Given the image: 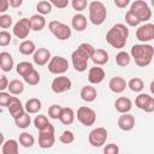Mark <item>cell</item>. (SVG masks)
I'll return each mask as SVG.
<instances>
[{"instance_id":"6da1fadb","label":"cell","mask_w":154,"mask_h":154,"mask_svg":"<svg viewBox=\"0 0 154 154\" xmlns=\"http://www.w3.org/2000/svg\"><path fill=\"white\" fill-rule=\"evenodd\" d=\"M95 48L87 42L81 43L77 49H75L71 54V60H72V65L73 69L78 72H83L87 70L88 67V61L91 58L93 53H94Z\"/></svg>"},{"instance_id":"7a4b0ae2","label":"cell","mask_w":154,"mask_h":154,"mask_svg":"<svg viewBox=\"0 0 154 154\" xmlns=\"http://www.w3.org/2000/svg\"><path fill=\"white\" fill-rule=\"evenodd\" d=\"M128 37H129V29L123 23L114 24L106 34L107 43L111 45L113 48H117V49H122L125 47Z\"/></svg>"},{"instance_id":"3957f363","label":"cell","mask_w":154,"mask_h":154,"mask_svg":"<svg viewBox=\"0 0 154 154\" xmlns=\"http://www.w3.org/2000/svg\"><path fill=\"white\" fill-rule=\"evenodd\" d=\"M131 58L135 60V64L140 67L148 66L154 57V47L148 43H137L131 47Z\"/></svg>"},{"instance_id":"277c9868","label":"cell","mask_w":154,"mask_h":154,"mask_svg":"<svg viewBox=\"0 0 154 154\" xmlns=\"http://www.w3.org/2000/svg\"><path fill=\"white\" fill-rule=\"evenodd\" d=\"M89 19L94 25H101L107 17V8L101 1H91L88 6Z\"/></svg>"},{"instance_id":"5b68a950","label":"cell","mask_w":154,"mask_h":154,"mask_svg":"<svg viewBox=\"0 0 154 154\" xmlns=\"http://www.w3.org/2000/svg\"><path fill=\"white\" fill-rule=\"evenodd\" d=\"M130 11L141 20V23L142 22H148L152 17L150 7L143 0H135L130 6Z\"/></svg>"},{"instance_id":"8992f818","label":"cell","mask_w":154,"mask_h":154,"mask_svg":"<svg viewBox=\"0 0 154 154\" xmlns=\"http://www.w3.org/2000/svg\"><path fill=\"white\" fill-rule=\"evenodd\" d=\"M48 29L60 41H65L71 37V28L59 20H51L48 23Z\"/></svg>"},{"instance_id":"52a82bcc","label":"cell","mask_w":154,"mask_h":154,"mask_svg":"<svg viewBox=\"0 0 154 154\" xmlns=\"http://www.w3.org/2000/svg\"><path fill=\"white\" fill-rule=\"evenodd\" d=\"M54 142H55L54 126L49 123L45 129L38 131V146L42 149H48L53 147Z\"/></svg>"},{"instance_id":"ba28073f","label":"cell","mask_w":154,"mask_h":154,"mask_svg":"<svg viewBox=\"0 0 154 154\" xmlns=\"http://www.w3.org/2000/svg\"><path fill=\"white\" fill-rule=\"evenodd\" d=\"M69 69V61L60 55L52 57L48 63V71L53 75H64Z\"/></svg>"},{"instance_id":"9c48e42d","label":"cell","mask_w":154,"mask_h":154,"mask_svg":"<svg viewBox=\"0 0 154 154\" xmlns=\"http://www.w3.org/2000/svg\"><path fill=\"white\" fill-rule=\"evenodd\" d=\"M77 119L84 126H91L96 122V113L93 108L87 106H81L77 109Z\"/></svg>"},{"instance_id":"30bf717a","label":"cell","mask_w":154,"mask_h":154,"mask_svg":"<svg viewBox=\"0 0 154 154\" xmlns=\"http://www.w3.org/2000/svg\"><path fill=\"white\" fill-rule=\"evenodd\" d=\"M107 137H108V132L105 128H95L89 132L88 140L93 147L99 148L106 143Z\"/></svg>"},{"instance_id":"8fae6325","label":"cell","mask_w":154,"mask_h":154,"mask_svg":"<svg viewBox=\"0 0 154 154\" xmlns=\"http://www.w3.org/2000/svg\"><path fill=\"white\" fill-rule=\"evenodd\" d=\"M71 87H72L71 79L69 77H66L65 75H58V77H55L51 84V89L55 94H61V93L69 91L71 89Z\"/></svg>"},{"instance_id":"7c38bea8","label":"cell","mask_w":154,"mask_h":154,"mask_svg":"<svg viewBox=\"0 0 154 154\" xmlns=\"http://www.w3.org/2000/svg\"><path fill=\"white\" fill-rule=\"evenodd\" d=\"M31 29L30 18H20L13 25V35L18 38H26Z\"/></svg>"},{"instance_id":"4fadbf2b","label":"cell","mask_w":154,"mask_h":154,"mask_svg":"<svg viewBox=\"0 0 154 154\" xmlns=\"http://www.w3.org/2000/svg\"><path fill=\"white\" fill-rule=\"evenodd\" d=\"M135 105L137 108L144 111V112H154V97L149 96L148 94L141 93L135 99Z\"/></svg>"},{"instance_id":"5bb4252c","label":"cell","mask_w":154,"mask_h":154,"mask_svg":"<svg viewBox=\"0 0 154 154\" xmlns=\"http://www.w3.org/2000/svg\"><path fill=\"white\" fill-rule=\"evenodd\" d=\"M136 38L144 43L150 40H154V24L146 23L140 25L136 30Z\"/></svg>"},{"instance_id":"9a60e30c","label":"cell","mask_w":154,"mask_h":154,"mask_svg":"<svg viewBox=\"0 0 154 154\" xmlns=\"http://www.w3.org/2000/svg\"><path fill=\"white\" fill-rule=\"evenodd\" d=\"M7 108H8V112H10V114L12 116L13 119L20 117L23 113L26 112V111H25V107L22 105L20 100H19L18 97H16V96H12V99H11V101H10V103H8V106H7Z\"/></svg>"},{"instance_id":"2e32d148","label":"cell","mask_w":154,"mask_h":154,"mask_svg":"<svg viewBox=\"0 0 154 154\" xmlns=\"http://www.w3.org/2000/svg\"><path fill=\"white\" fill-rule=\"evenodd\" d=\"M52 55H51V51L47 48H38L35 51V53L32 54V60L36 65L38 66H43L47 63H49Z\"/></svg>"},{"instance_id":"e0dca14e","label":"cell","mask_w":154,"mask_h":154,"mask_svg":"<svg viewBox=\"0 0 154 154\" xmlns=\"http://www.w3.org/2000/svg\"><path fill=\"white\" fill-rule=\"evenodd\" d=\"M128 87V82L123 78V77H119V76H116V77H112L108 82V88L112 93H116V94H120L123 93Z\"/></svg>"},{"instance_id":"ac0fdd59","label":"cell","mask_w":154,"mask_h":154,"mask_svg":"<svg viewBox=\"0 0 154 154\" xmlns=\"http://www.w3.org/2000/svg\"><path fill=\"white\" fill-rule=\"evenodd\" d=\"M105 79V71L102 67H100L99 65H95L94 67H91L88 72V81L91 84H100L102 81Z\"/></svg>"},{"instance_id":"d6986e66","label":"cell","mask_w":154,"mask_h":154,"mask_svg":"<svg viewBox=\"0 0 154 154\" xmlns=\"http://www.w3.org/2000/svg\"><path fill=\"white\" fill-rule=\"evenodd\" d=\"M118 126L123 131H130L135 126V118L130 113H122L118 118Z\"/></svg>"},{"instance_id":"ffe728a7","label":"cell","mask_w":154,"mask_h":154,"mask_svg":"<svg viewBox=\"0 0 154 154\" xmlns=\"http://www.w3.org/2000/svg\"><path fill=\"white\" fill-rule=\"evenodd\" d=\"M114 107L119 113H129L132 108V102L129 97L125 96H120L114 102Z\"/></svg>"},{"instance_id":"44dd1931","label":"cell","mask_w":154,"mask_h":154,"mask_svg":"<svg viewBox=\"0 0 154 154\" xmlns=\"http://www.w3.org/2000/svg\"><path fill=\"white\" fill-rule=\"evenodd\" d=\"M71 25L76 31H84L88 25L87 17L83 16L82 13H76L71 19Z\"/></svg>"},{"instance_id":"7402d4cb","label":"cell","mask_w":154,"mask_h":154,"mask_svg":"<svg viewBox=\"0 0 154 154\" xmlns=\"http://www.w3.org/2000/svg\"><path fill=\"white\" fill-rule=\"evenodd\" d=\"M108 59H109V58H108L107 51L101 49V48L95 49L94 53H93V55H91V58H90V60H91L95 65H99V66H102V65L107 64Z\"/></svg>"},{"instance_id":"603a6c76","label":"cell","mask_w":154,"mask_h":154,"mask_svg":"<svg viewBox=\"0 0 154 154\" xmlns=\"http://www.w3.org/2000/svg\"><path fill=\"white\" fill-rule=\"evenodd\" d=\"M14 61L12 55L8 52H1L0 53V67L4 72H10L13 69Z\"/></svg>"},{"instance_id":"cb8c5ba5","label":"cell","mask_w":154,"mask_h":154,"mask_svg":"<svg viewBox=\"0 0 154 154\" xmlns=\"http://www.w3.org/2000/svg\"><path fill=\"white\" fill-rule=\"evenodd\" d=\"M19 141H16L13 138L6 140L1 146V153L2 154H18L19 152Z\"/></svg>"},{"instance_id":"d4e9b609","label":"cell","mask_w":154,"mask_h":154,"mask_svg":"<svg viewBox=\"0 0 154 154\" xmlns=\"http://www.w3.org/2000/svg\"><path fill=\"white\" fill-rule=\"evenodd\" d=\"M79 95H81V99H82L83 101L93 102V101L96 99V96H97V91H96V89H95L94 87H91V85H84V87L81 89Z\"/></svg>"},{"instance_id":"484cf974","label":"cell","mask_w":154,"mask_h":154,"mask_svg":"<svg viewBox=\"0 0 154 154\" xmlns=\"http://www.w3.org/2000/svg\"><path fill=\"white\" fill-rule=\"evenodd\" d=\"M30 23H31V29L34 31H41L46 26V18L43 14L36 13L30 17Z\"/></svg>"},{"instance_id":"4316f807","label":"cell","mask_w":154,"mask_h":154,"mask_svg":"<svg viewBox=\"0 0 154 154\" xmlns=\"http://www.w3.org/2000/svg\"><path fill=\"white\" fill-rule=\"evenodd\" d=\"M75 112L71 107H63V111H61V114H60V118L59 120L64 124V125H70L73 123L75 120Z\"/></svg>"},{"instance_id":"83f0119b","label":"cell","mask_w":154,"mask_h":154,"mask_svg":"<svg viewBox=\"0 0 154 154\" xmlns=\"http://www.w3.org/2000/svg\"><path fill=\"white\" fill-rule=\"evenodd\" d=\"M25 111L30 114H35V113H38V111L42 108V103L36 97H31L26 102H25Z\"/></svg>"},{"instance_id":"f1b7e54d","label":"cell","mask_w":154,"mask_h":154,"mask_svg":"<svg viewBox=\"0 0 154 154\" xmlns=\"http://www.w3.org/2000/svg\"><path fill=\"white\" fill-rule=\"evenodd\" d=\"M19 52L23 54V55H30V54H34L35 51H36V46L32 41L30 40H24L20 45H19Z\"/></svg>"},{"instance_id":"f546056e","label":"cell","mask_w":154,"mask_h":154,"mask_svg":"<svg viewBox=\"0 0 154 154\" xmlns=\"http://www.w3.org/2000/svg\"><path fill=\"white\" fill-rule=\"evenodd\" d=\"M8 93H11L12 95H19L24 91V83L19 79H12L8 83Z\"/></svg>"},{"instance_id":"4dcf8cb0","label":"cell","mask_w":154,"mask_h":154,"mask_svg":"<svg viewBox=\"0 0 154 154\" xmlns=\"http://www.w3.org/2000/svg\"><path fill=\"white\" fill-rule=\"evenodd\" d=\"M32 70H34V66H32V64L29 63V61H20V63H18L17 66H16L17 73H18L19 76H22V77H25V76L29 75Z\"/></svg>"},{"instance_id":"1f68e13d","label":"cell","mask_w":154,"mask_h":154,"mask_svg":"<svg viewBox=\"0 0 154 154\" xmlns=\"http://www.w3.org/2000/svg\"><path fill=\"white\" fill-rule=\"evenodd\" d=\"M130 61H131V54H129V53L125 52V51H120V52H118V54L116 55V63H117V65L120 66V67L128 66V65L130 64Z\"/></svg>"},{"instance_id":"d6a6232c","label":"cell","mask_w":154,"mask_h":154,"mask_svg":"<svg viewBox=\"0 0 154 154\" xmlns=\"http://www.w3.org/2000/svg\"><path fill=\"white\" fill-rule=\"evenodd\" d=\"M18 141H19V144L23 146L24 148H30V147H32L34 143H35L34 136H32L31 134L26 132V131L19 134V140H18Z\"/></svg>"},{"instance_id":"836d02e7","label":"cell","mask_w":154,"mask_h":154,"mask_svg":"<svg viewBox=\"0 0 154 154\" xmlns=\"http://www.w3.org/2000/svg\"><path fill=\"white\" fill-rule=\"evenodd\" d=\"M128 87L130 88L131 91H134V93H140V91H142V89L144 88V83H143V81H142L140 77H134V78H131V79L128 82Z\"/></svg>"},{"instance_id":"e575fe53","label":"cell","mask_w":154,"mask_h":154,"mask_svg":"<svg viewBox=\"0 0 154 154\" xmlns=\"http://www.w3.org/2000/svg\"><path fill=\"white\" fill-rule=\"evenodd\" d=\"M29 114H30V113L25 112V113H23L20 117H18V118L14 119V123H16V125H17L19 129H26V128L30 125L31 118H30Z\"/></svg>"},{"instance_id":"d590c367","label":"cell","mask_w":154,"mask_h":154,"mask_svg":"<svg viewBox=\"0 0 154 154\" xmlns=\"http://www.w3.org/2000/svg\"><path fill=\"white\" fill-rule=\"evenodd\" d=\"M52 4L49 2V1H47V0H42V1H40V2H37V5H36V10H37V13H40V14H49L51 12H52Z\"/></svg>"},{"instance_id":"8d00e7d4","label":"cell","mask_w":154,"mask_h":154,"mask_svg":"<svg viewBox=\"0 0 154 154\" xmlns=\"http://www.w3.org/2000/svg\"><path fill=\"white\" fill-rule=\"evenodd\" d=\"M23 79H24V82L28 83L29 85H37V84L40 83L41 77H40V73L34 69L29 75H26L25 77H23Z\"/></svg>"},{"instance_id":"74e56055","label":"cell","mask_w":154,"mask_h":154,"mask_svg":"<svg viewBox=\"0 0 154 154\" xmlns=\"http://www.w3.org/2000/svg\"><path fill=\"white\" fill-rule=\"evenodd\" d=\"M48 124H49V122H48L47 117L43 116V114H38V116H36L35 119H34V125H35V128H36L38 131L42 130V129H45Z\"/></svg>"},{"instance_id":"f35d334b","label":"cell","mask_w":154,"mask_h":154,"mask_svg":"<svg viewBox=\"0 0 154 154\" xmlns=\"http://www.w3.org/2000/svg\"><path fill=\"white\" fill-rule=\"evenodd\" d=\"M125 23L129 25V26H138L141 20L129 10L126 13H125Z\"/></svg>"},{"instance_id":"ab89813d","label":"cell","mask_w":154,"mask_h":154,"mask_svg":"<svg viewBox=\"0 0 154 154\" xmlns=\"http://www.w3.org/2000/svg\"><path fill=\"white\" fill-rule=\"evenodd\" d=\"M61 111H63V107L60 105H52L49 106L48 108V116L49 118L52 119H59L60 118V114H61Z\"/></svg>"},{"instance_id":"60d3db41","label":"cell","mask_w":154,"mask_h":154,"mask_svg":"<svg viewBox=\"0 0 154 154\" xmlns=\"http://www.w3.org/2000/svg\"><path fill=\"white\" fill-rule=\"evenodd\" d=\"M59 140H60V142L64 143V144H70V143H72V142L75 141V135H73L72 131H70V130H65V131L61 132Z\"/></svg>"},{"instance_id":"b9f144b4","label":"cell","mask_w":154,"mask_h":154,"mask_svg":"<svg viewBox=\"0 0 154 154\" xmlns=\"http://www.w3.org/2000/svg\"><path fill=\"white\" fill-rule=\"evenodd\" d=\"M88 0H71V6L77 12H82L87 8Z\"/></svg>"},{"instance_id":"7bdbcfd3","label":"cell","mask_w":154,"mask_h":154,"mask_svg":"<svg viewBox=\"0 0 154 154\" xmlns=\"http://www.w3.org/2000/svg\"><path fill=\"white\" fill-rule=\"evenodd\" d=\"M12 17L10 16V14H5V13H2L1 16H0V26L2 28V29H7V28H10L11 25H12Z\"/></svg>"},{"instance_id":"ee69618b","label":"cell","mask_w":154,"mask_h":154,"mask_svg":"<svg viewBox=\"0 0 154 154\" xmlns=\"http://www.w3.org/2000/svg\"><path fill=\"white\" fill-rule=\"evenodd\" d=\"M11 40H12V36H11V34H10V32H7L6 30L0 31V46L5 47V46L10 45Z\"/></svg>"},{"instance_id":"f6af8a7d","label":"cell","mask_w":154,"mask_h":154,"mask_svg":"<svg viewBox=\"0 0 154 154\" xmlns=\"http://www.w3.org/2000/svg\"><path fill=\"white\" fill-rule=\"evenodd\" d=\"M11 93H6V91H0V106L1 107H7L12 96L10 95Z\"/></svg>"},{"instance_id":"bcb514c9","label":"cell","mask_w":154,"mask_h":154,"mask_svg":"<svg viewBox=\"0 0 154 154\" xmlns=\"http://www.w3.org/2000/svg\"><path fill=\"white\" fill-rule=\"evenodd\" d=\"M105 154H118L119 153V147L114 143H109L103 148Z\"/></svg>"},{"instance_id":"7dc6e473","label":"cell","mask_w":154,"mask_h":154,"mask_svg":"<svg viewBox=\"0 0 154 154\" xmlns=\"http://www.w3.org/2000/svg\"><path fill=\"white\" fill-rule=\"evenodd\" d=\"M48 1L53 6H55L57 8H60V10L67 7V5H69V0H48Z\"/></svg>"},{"instance_id":"c3c4849f","label":"cell","mask_w":154,"mask_h":154,"mask_svg":"<svg viewBox=\"0 0 154 154\" xmlns=\"http://www.w3.org/2000/svg\"><path fill=\"white\" fill-rule=\"evenodd\" d=\"M0 79H1V81H0V90H1V91H4V90L8 87V83H10V82L7 81V77H6L5 75L0 76Z\"/></svg>"},{"instance_id":"681fc988","label":"cell","mask_w":154,"mask_h":154,"mask_svg":"<svg viewBox=\"0 0 154 154\" xmlns=\"http://www.w3.org/2000/svg\"><path fill=\"white\" fill-rule=\"evenodd\" d=\"M113 1H114V5L119 8H125L130 4V0H113Z\"/></svg>"},{"instance_id":"f907efd6","label":"cell","mask_w":154,"mask_h":154,"mask_svg":"<svg viewBox=\"0 0 154 154\" xmlns=\"http://www.w3.org/2000/svg\"><path fill=\"white\" fill-rule=\"evenodd\" d=\"M10 6V1L8 0H0V12L1 13H5L7 11Z\"/></svg>"},{"instance_id":"816d5d0a","label":"cell","mask_w":154,"mask_h":154,"mask_svg":"<svg viewBox=\"0 0 154 154\" xmlns=\"http://www.w3.org/2000/svg\"><path fill=\"white\" fill-rule=\"evenodd\" d=\"M8 1H10V6L13 8H18L23 4V0H8Z\"/></svg>"},{"instance_id":"f5cc1de1","label":"cell","mask_w":154,"mask_h":154,"mask_svg":"<svg viewBox=\"0 0 154 154\" xmlns=\"http://www.w3.org/2000/svg\"><path fill=\"white\" fill-rule=\"evenodd\" d=\"M149 89H150V93L154 94V79L150 82V85H149Z\"/></svg>"},{"instance_id":"db71d44e","label":"cell","mask_w":154,"mask_h":154,"mask_svg":"<svg viewBox=\"0 0 154 154\" xmlns=\"http://www.w3.org/2000/svg\"><path fill=\"white\" fill-rule=\"evenodd\" d=\"M150 4H152V6L154 7V0H150Z\"/></svg>"}]
</instances>
